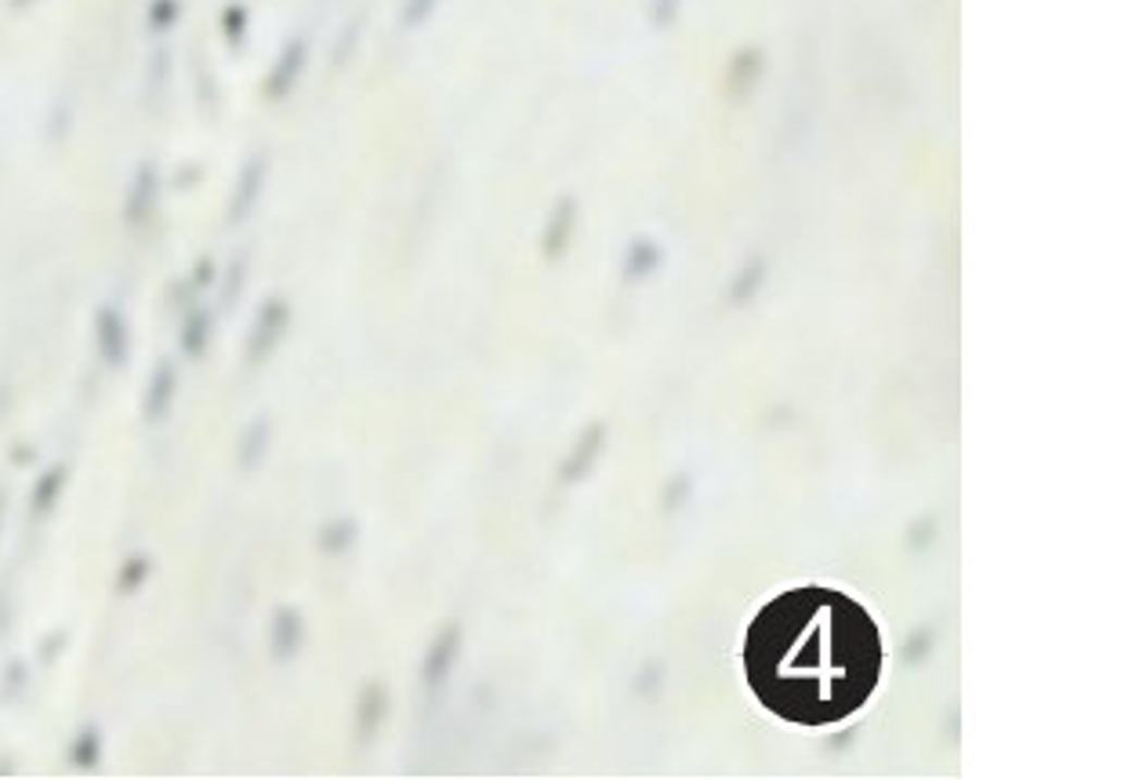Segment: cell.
Wrapping results in <instances>:
<instances>
[{
  "label": "cell",
  "instance_id": "8",
  "mask_svg": "<svg viewBox=\"0 0 1139 780\" xmlns=\"http://www.w3.org/2000/svg\"><path fill=\"white\" fill-rule=\"evenodd\" d=\"M385 715H388V693H385L382 682L371 679L360 690V697H356V741L371 744L377 730H382Z\"/></svg>",
  "mask_w": 1139,
  "mask_h": 780
},
{
  "label": "cell",
  "instance_id": "23",
  "mask_svg": "<svg viewBox=\"0 0 1139 780\" xmlns=\"http://www.w3.org/2000/svg\"><path fill=\"white\" fill-rule=\"evenodd\" d=\"M26 682H29L26 660H23V657L8 660V665H4V676H0V686H4L0 693H4V701H18V697H23V693H26Z\"/></svg>",
  "mask_w": 1139,
  "mask_h": 780
},
{
  "label": "cell",
  "instance_id": "19",
  "mask_svg": "<svg viewBox=\"0 0 1139 780\" xmlns=\"http://www.w3.org/2000/svg\"><path fill=\"white\" fill-rule=\"evenodd\" d=\"M693 491H697V483H693L690 472H676V475H671V480L665 483V491H660V508H665V516L686 512L690 502H693Z\"/></svg>",
  "mask_w": 1139,
  "mask_h": 780
},
{
  "label": "cell",
  "instance_id": "15",
  "mask_svg": "<svg viewBox=\"0 0 1139 780\" xmlns=\"http://www.w3.org/2000/svg\"><path fill=\"white\" fill-rule=\"evenodd\" d=\"M262 178H265V160H251L240 175V186H236V193H233V208H230L233 222H244L247 214H251L258 189H262Z\"/></svg>",
  "mask_w": 1139,
  "mask_h": 780
},
{
  "label": "cell",
  "instance_id": "22",
  "mask_svg": "<svg viewBox=\"0 0 1139 780\" xmlns=\"http://www.w3.org/2000/svg\"><path fill=\"white\" fill-rule=\"evenodd\" d=\"M146 581H149V559H146V556H132V559H127L124 567H121V578H116V592H121V595H132V592L143 589Z\"/></svg>",
  "mask_w": 1139,
  "mask_h": 780
},
{
  "label": "cell",
  "instance_id": "2",
  "mask_svg": "<svg viewBox=\"0 0 1139 780\" xmlns=\"http://www.w3.org/2000/svg\"><path fill=\"white\" fill-rule=\"evenodd\" d=\"M290 327V306L284 298H265L262 306H258L255 312V323L251 331H247V342H244V356L251 367H262L269 356H273L280 349V342H284V334Z\"/></svg>",
  "mask_w": 1139,
  "mask_h": 780
},
{
  "label": "cell",
  "instance_id": "20",
  "mask_svg": "<svg viewBox=\"0 0 1139 780\" xmlns=\"http://www.w3.org/2000/svg\"><path fill=\"white\" fill-rule=\"evenodd\" d=\"M153 193H157V175L153 168H143L132 186V200H127V219L132 222H143L149 208H153Z\"/></svg>",
  "mask_w": 1139,
  "mask_h": 780
},
{
  "label": "cell",
  "instance_id": "17",
  "mask_svg": "<svg viewBox=\"0 0 1139 780\" xmlns=\"http://www.w3.org/2000/svg\"><path fill=\"white\" fill-rule=\"evenodd\" d=\"M306 70V45L301 40H290L284 59H280V66L273 70V81H269V95H276V99H284V95L295 88L298 73Z\"/></svg>",
  "mask_w": 1139,
  "mask_h": 780
},
{
  "label": "cell",
  "instance_id": "14",
  "mask_svg": "<svg viewBox=\"0 0 1139 780\" xmlns=\"http://www.w3.org/2000/svg\"><path fill=\"white\" fill-rule=\"evenodd\" d=\"M573 222H578V208H573V200H559L556 211H552V219H548V230H545V255L548 258H559L570 247Z\"/></svg>",
  "mask_w": 1139,
  "mask_h": 780
},
{
  "label": "cell",
  "instance_id": "11",
  "mask_svg": "<svg viewBox=\"0 0 1139 780\" xmlns=\"http://www.w3.org/2000/svg\"><path fill=\"white\" fill-rule=\"evenodd\" d=\"M66 480H70L66 465H48V469L37 475L34 494H29V512H34V516H51V512H55L59 497L66 494Z\"/></svg>",
  "mask_w": 1139,
  "mask_h": 780
},
{
  "label": "cell",
  "instance_id": "16",
  "mask_svg": "<svg viewBox=\"0 0 1139 780\" xmlns=\"http://www.w3.org/2000/svg\"><path fill=\"white\" fill-rule=\"evenodd\" d=\"M766 276H769V269H766L763 258H752V262H747V265L741 269V273H736V276L730 280L726 301H730V306H747V301H752V298L758 295V290L766 287Z\"/></svg>",
  "mask_w": 1139,
  "mask_h": 780
},
{
  "label": "cell",
  "instance_id": "27",
  "mask_svg": "<svg viewBox=\"0 0 1139 780\" xmlns=\"http://www.w3.org/2000/svg\"><path fill=\"white\" fill-rule=\"evenodd\" d=\"M679 12V0H654V23L657 26H668L671 18H676Z\"/></svg>",
  "mask_w": 1139,
  "mask_h": 780
},
{
  "label": "cell",
  "instance_id": "6",
  "mask_svg": "<svg viewBox=\"0 0 1139 780\" xmlns=\"http://www.w3.org/2000/svg\"><path fill=\"white\" fill-rule=\"evenodd\" d=\"M175 396H178V367L175 360H157L153 371H149L146 393H143V421L146 425H164L168 414L175 410Z\"/></svg>",
  "mask_w": 1139,
  "mask_h": 780
},
{
  "label": "cell",
  "instance_id": "10",
  "mask_svg": "<svg viewBox=\"0 0 1139 780\" xmlns=\"http://www.w3.org/2000/svg\"><path fill=\"white\" fill-rule=\"evenodd\" d=\"M660 265H665V251H660V244L649 240V236H639V240L628 244L621 273H624L628 284H643V280L654 276Z\"/></svg>",
  "mask_w": 1139,
  "mask_h": 780
},
{
  "label": "cell",
  "instance_id": "1",
  "mask_svg": "<svg viewBox=\"0 0 1139 780\" xmlns=\"http://www.w3.org/2000/svg\"><path fill=\"white\" fill-rule=\"evenodd\" d=\"M744 671L755 697L780 719L828 726L871 697L882 676V639L842 592L795 589L752 621Z\"/></svg>",
  "mask_w": 1139,
  "mask_h": 780
},
{
  "label": "cell",
  "instance_id": "4",
  "mask_svg": "<svg viewBox=\"0 0 1139 780\" xmlns=\"http://www.w3.org/2000/svg\"><path fill=\"white\" fill-rule=\"evenodd\" d=\"M606 439H610V429H606L603 421H592V425H584L581 436L573 439L570 454L559 461V472H556L559 486H578L581 480H589V475L595 472V465H599V458H603Z\"/></svg>",
  "mask_w": 1139,
  "mask_h": 780
},
{
  "label": "cell",
  "instance_id": "21",
  "mask_svg": "<svg viewBox=\"0 0 1139 780\" xmlns=\"http://www.w3.org/2000/svg\"><path fill=\"white\" fill-rule=\"evenodd\" d=\"M660 690H665V665H660V660H646V665L635 671V697L657 701Z\"/></svg>",
  "mask_w": 1139,
  "mask_h": 780
},
{
  "label": "cell",
  "instance_id": "12",
  "mask_svg": "<svg viewBox=\"0 0 1139 780\" xmlns=\"http://www.w3.org/2000/svg\"><path fill=\"white\" fill-rule=\"evenodd\" d=\"M317 541H320L323 556H345V552L360 541V523H356L352 516H334L320 527Z\"/></svg>",
  "mask_w": 1139,
  "mask_h": 780
},
{
  "label": "cell",
  "instance_id": "28",
  "mask_svg": "<svg viewBox=\"0 0 1139 780\" xmlns=\"http://www.w3.org/2000/svg\"><path fill=\"white\" fill-rule=\"evenodd\" d=\"M4 523H8V491L0 486V534H4Z\"/></svg>",
  "mask_w": 1139,
  "mask_h": 780
},
{
  "label": "cell",
  "instance_id": "5",
  "mask_svg": "<svg viewBox=\"0 0 1139 780\" xmlns=\"http://www.w3.org/2000/svg\"><path fill=\"white\" fill-rule=\"evenodd\" d=\"M95 349L110 371H121L132 356V327L116 306H99V312H95Z\"/></svg>",
  "mask_w": 1139,
  "mask_h": 780
},
{
  "label": "cell",
  "instance_id": "13",
  "mask_svg": "<svg viewBox=\"0 0 1139 780\" xmlns=\"http://www.w3.org/2000/svg\"><path fill=\"white\" fill-rule=\"evenodd\" d=\"M211 327H214L211 309H203V306L189 309L186 323H182V338H178L182 352H186L189 360H200V356L208 352V345H211Z\"/></svg>",
  "mask_w": 1139,
  "mask_h": 780
},
{
  "label": "cell",
  "instance_id": "7",
  "mask_svg": "<svg viewBox=\"0 0 1139 780\" xmlns=\"http://www.w3.org/2000/svg\"><path fill=\"white\" fill-rule=\"evenodd\" d=\"M301 646H306V617L295 606H280L273 621H269V654L280 665H287V660L301 654Z\"/></svg>",
  "mask_w": 1139,
  "mask_h": 780
},
{
  "label": "cell",
  "instance_id": "24",
  "mask_svg": "<svg viewBox=\"0 0 1139 780\" xmlns=\"http://www.w3.org/2000/svg\"><path fill=\"white\" fill-rule=\"evenodd\" d=\"M937 530H940L937 516H918L915 523L907 527V548L926 552V548L932 545V541H937Z\"/></svg>",
  "mask_w": 1139,
  "mask_h": 780
},
{
  "label": "cell",
  "instance_id": "3",
  "mask_svg": "<svg viewBox=\"0 0 1139 780\" xmlns=\"http://www.w3.org/2000/svg\"><path fill=\"white\" fill-rule=\"evenodd\" d=\"M461 646H465V632H461L458 621H447L436 635H432L425 657H421V682H425L429 693L443 690V682L454 676L458 657H461Z\"/></svg>",
  "mask_w": 1139,
  "mask_h": 780
},
{
  "label": "cell",
  "instance_id": "9",
  "mask_svg": "<svg viewBox=\"0 0 1139 780\" xmlns=\"http://www.w3.org/2000/svg\"><path fill=\"white\" fill-rule=\"evenodd\" d=\"M269 447H273V421H269L265 414L251 418L240 432V439H236V465H240L244 472H255L258 465L265 461Z\"/></svg>",
  "mask_w": 1139,
  "mask_h": 780
},
{
  "label": "cell",
  "instance_id": "26",
  "mask_svg": "<svg viewBox=\"0 0 1139 780\" xmlns=\"http://www.w3.org/2000/svg\"><path fill=\"white\" fill-rule=\"evenodd\" d=\"M432 4H436V0H407V26L425 23V15L432 12Z\"/></svg>",
  "mask_w": 1139,
  "mask_h": 780
},
{
  "label": "cell",
  "instance_id": "25",
  "mask_svg": "<svg viewBox=\"0 0 1139 780\" xmlns=\"http://www.w3.org/2000/svg\"><path fill=\"white\" fill-rule=\"evenodd\" d=\"M932 646H937V632H932V628H918V632L907 639V665H921V660L932 654Z\"/></svg>",
  "mask_w": 1139,
  "mask_h": 780
},
{
  "label": "cell",
  "instance_id": "18",
  "mask_svg": "<svg viewBox=\"0 0 1139 780\" xmlns=\"http://www.w3.org/2000/svg\"><path fill=\"white\" fill-rule=\"evenodd\" d=\"M70 763L73 769H81V773H91V769L102 766V733L95 730V726H84V730L73 736Z\"/></svg>",
  "mask_w": 1139,
  "mask_h": 780
}]
</instances>
